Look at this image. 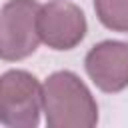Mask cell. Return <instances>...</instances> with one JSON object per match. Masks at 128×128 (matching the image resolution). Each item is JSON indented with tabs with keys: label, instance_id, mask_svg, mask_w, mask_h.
Wrapping results in <instances>:
<instances>
[{
	"label": "cell",
	"instance_id": "obj_1",
	"mask_svg": "<svg viewBox=\"0 0 128 128\" xmlns=\"http://www.w3.org/2000/svg\"><path fill=\"white\" fill-rule=\"evenodd\" d=\"M42 112L48 128H94L98 124V104L70 70L52 72L42 84Z\"/></svg>",
	"mask_w": 128,
	"mask_h": 128
},
{
	"label": "cell",
	"instance_id": "obj_2",
	"mask_svg": "<svg viewBox=\"0 0 128 128\" xmlns=\"http://www.w3.org/2000/svg\"><path fill=\"white\" fill-rule=\"evenodd\" d=\"M42 112V86L26 70H8L0 76V124L36 128Z\"/></svg>",
	"mask_w": 128,
	"mask_h": 128
},
{
	"label": "cell",
	"instance_id": "obj_3",
	"mask_svg": "<svg viewBox=\"0 0 128 128\" xmlns=\"http://www.w3.org/2000/svg\"><path fill=\"white\" fill-rule=\"evenodd\" d=\"M38 10L36 0H8L0 8V60L18 62L36 52Z\"/></svg>",
	"mask_w": 128,
	"mask_h": 128
},
{
	"label": "cell",
	"instance_id": "obj_4",
	"mask_svg": "<svg viewBox=\"0 0 128 128\" xmlns=\"http://www.w3.org/2000/svg\"><path fill=\"white\" fill-rule=\"evenodd\" d=\"M36 26L40 42L52 50L76 48L88 30L84 12L70 0H50L40 6Z\"/></svg>",
	"mask_w": 128,
	"mask_h": 128
},
{
	"label": "cell",
	"instance_id": "obj_5",
	"mask_svg": "<svg viewBox=\"0 0 128 128\" xmlns=\"http://www.w3.org/2000/svg\"><path fill=\"white\" fill-rule=\"evenodd\" d=\"M84 68L98 90L122 92L128 86V42L102 40L94 44L84 58Z\"/></svg>",
	"mask_w": 128,
	"mask_h": 128
},
{
	"label": "cell",
	"instance_id": "obj_6",
	"mask_svg": "<svg viewBox=\"0 0 128 128\" xmlns=\"http://www.w3.org/2000/svg\"><path fill=\"white\" fill-rule=\"evenodd\" d=\"M94 12L108 30L128 34V0H94Z\"/></svg>",
	"mask_w": 128,
	"mask_h": 128
}]
</instances>
